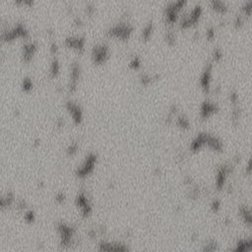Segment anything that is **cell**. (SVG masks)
<instances>
[{
	"label": "cell",
	"instance_id": "6da1fadb",
	"mask_svg": "<svg viewBox=\"0 0 252 252\" xmlns=\"http://www.w3.org/2000/svg\"><path fill=\"white\" fill-rule=\"evenodd\" d=\"M132 31H133V27L130 24L123 22L113 25L112 27H110L108 31V35L110 36L119 37V39L122 40H127L130 36Z\"/></svg>",
	"mask_w": 252,
	"mask_h": 252
},
{
	"label": "cell",
	"instance_id": "7a4b0ae2",
	"mask_svg": "<svg viewBox=\"0 0 252 252\" xmlns=\"http://www.w3.org/2000/svg\"><path fill=\"white\" fill-rule=\"evenodd\" d=\"M109 46L104 42L97 43L92 48V58L93 61L96 63H104L106 59L109 58Z\"/></svg>",
	"mask_w": 252,
	"mask_h": 252
},
{
	"label": "cell",
	"instance_id": "3957f363",
	"mask_svg": "<svg viewBox=\"0 0 252 252\" xmlns=\"http://www.w3.org/2000/svg\"><path fill=\"white\" fill-rule=\"evenodd\" d=\"M80 75H81L80 63L77 61L72 62L70 67V78H69V84H68V89L70 92H74L76 90Z\"/></svg>",
	"mask_w": 252,
	"mask_h": 252
},
{
	"label": "cell",
	"instance_id": "277c9868",
	"mask_svg": "<svg viewBox=\"0 0 252 252\" xmlns=\"http://www.w3.org/2000/svg\"><path fill=\"white\" fill-rule=\"evenodd\" d=\"M66 109L70 113L72 119L75 123H81L83 119V110H82L80 104L73 102V100H67L66 102Z\"/></svg>",
	"mask_w": 252,
	"mask_h": 252
},
{
	"label": "cell",
	"instance_id": "5b68a950",
	"mask_svg": "<svg viewBox=\"0 0 252 252\" xmlns=\"http://www.w3.org/2000/svg\"><path fill=\"white\" fill-rule=\"evenodd\" d=\"M65 45L78 51H83L85 46V39L81 36H69L65 39Z\"/></svg>",
	"mask_w": 252,
	"mask_h": 252
},
{
	"label": "cell",
	"instance_id": "8992f818",
	"mask_svg": "<svg viewBox=\"0 0 252 252\" xmlns=\"http://www.w3.org/2000/svg\"><path fill=\"white\" fill-rule=\"evenodd\" d=\"M36 47H37V46H36V41H30L25 42L24 46H23V52H22L23 59L26 62L31 61V59L33 58V56L35 55V53L36 51Z\"/></svg>",
	"mask_w": 252,
	"mask_h": 252
},
{
	"label": "cell",
	"instance_id": "52a82bcc",
	"mask_svg": "<svg viewBox=\"0 0 252 252\" xmlns=\"http://www.w3.org/2000/svg\"><path fill=\"white\" fill-rule=\"evenodd\" d=\"M94 161H96V156L94 154L88 156L86 158V161L84 162L83 166H81L79 171H78V175H86L88 174L90 172L93 171V167L94 165Z\"/></svg>",
	"mask_w": 252,
	"mask_h": 252
},
{
	"label": "cell",
	"instance_id": "ba28073f",
	"mask_svg": "<svg viewBox=\"0 0 252 252\" xmlns=\"http://www.w3.org/2000/svg\"><path fill=\"white\" fill-rule=\"evenodd\" d=\"M59 71H60V63H59L58 58L54 56L49 66V76L54 78L59 74Z\"/></svg>",
	"mask_w": 252,
	"mask_h": 252
},
{
	"label": "cell",
	"instance_id": "9c48e42d",
	"mask_svg": "<svg viewBox=\"0 0 252 252\" xmlns=\"http://www.w3.org/2000/svg\"><path fill=\"white\" fill-rule=\"evenodd\" d=\"M217 109V106L214 104H210L208 102H204L203 103V105H202V109H201V113H202L203 116H208L209 114Z\"/></svg>",
	"mask_w": 252,
	"mask_h": 252
},
{
	"label": "cell",
	"instance_id": "30bf717a",
	"mask_svg": "<svg viewBox=\"0 0 252 252\" xmlns=\"http://www.w3.org/2000/svg\"><path fill=\"white\" fill-rule=\"evenodd\" d=\"M210 66L205 69V71L202 74L201 77V85L203 88H209V83H210V77H211V72H210Z\"/></svg>",
	"mask_w": 252,
	"mask_h": 252
},
{
	"label": "cell",
	"instance_id": "8fae6325",
	"mask_svg": "<svg viewBox=\"0 0 252 252\" xmlns=\"http://www.w3.org/2000/svg\"><path fill=\"white\" fill-rule=\"evenodd\" d=\"M153 32V24L152 23H148L146 26L144 27L143 31H142V37L144 40H148L149 37L151 36V34H152Z\"/></svg>",
	"mask_w": 252,
	"mask_h": 252
},
{
	"label": "cell",
	"instance_id": "7c38bea8",
	"mask_svg": "<svg viewBox=\"0 0 252 252\" xmlns=\"http://www.w3.org/2000/svg\"><path fill=\"white\" fill-rule=\"evenodd\" d=\"M33 86H34V83L32 79L30 77H25L22 81V89L25 91V92H29L33 89Z\"/></svg>",
	"mask_w": 252,
	"mask_h": 252
},
{
	"label": "cell",
	"instance_id": "4fadbf2b",
	"mask_svg": "<svg viewBox=\"0 0 252 252\" xmlns=\"http://www.w3.org/2000/svg\"><path fill=\"white\" fill-rule=\"evenodd\" d=\"M140 58L138 57V56H133V57L131 58V60L129 61V66L133 69H138L140 67Z\"/></svg>",
	"mask_w": 252,
	"mask_h": 252
},
{
	"label": "cell",
	"instance_id": "5bb4252c",
	"mask_svg": "<svg viewBox=\"0 0 252 252\" xmlns=\"http://www.w3.org/2000/svg\"><path fill=\"white\" fill-rule=\"evenodd\" d=\"M94 10H96V8H94V5L93 3L86 4V6H85V12H86L87 15L92 16L94 13Z\"/></svg>",
	"mask_w": 252,
	"mask_h": 252
},
{
	"label": "cell",
	"instance_id": "9a60e30c",
	"mask_svg": "<svg viewBox=\"0 0 252 252\" xmlns=\"http://www.w3.org/2000/svg\"><path fill=\"white\" fill-rule=\"evenodd\" d=\"M77 149H78V145H77V143H71V144L68 146V148H67V153H68L69 155H74L75 153L77 152Z\"/></svg>",
	"mask_w": 252,
	"mask_h": 252
},
{
	"label": "cell",
	"instance_id": "2e32d148",
	"mask_svg": "<svg viewBox=\"0 0 252 252\" xmlns=\"http://www.w3.org/2000/svg\"><path fill=\"white\" fill-rule=\"evenodd\" d=\"M49 50H50V52H51L53 55H56V54H57L58 50H59V46H58V45H57V42H56V41H52L51 43H50Z\"/></svg>",
	"mask_w": 252,
	"mask_h": 252
},
{
	"label": "cell",
	"instance_id": "e0dca14e",
	"mask_svg": "<svg viewBox=\"0 0 252 252\" xmlns=\"http://www.w3.org/2000/svg\"><path fill=\"white\" fill-rule=\"evenodd\" d=\"M74 24L76 25V26H81L82 24H83V20H82V18L79 17V16H76L74 18Z\"/></svg>",
	"mask_w": 252,
	"mask_h": 252
},
{
	"label": "cell",
	"instance_id": "ac0fdd59",
	"mask_svg": "<svg viewBox=\"0 0 252 252\" xmlns=\"http://www.w3.org/2000/svg\"><path fill=\"white\" fill-rule=\"evenodd\" d=\"M56 125H57L58 127H61V126H64V120H63L62 118H58L57 120H56Z\"/></svg>",
	"mask_w": 252,
	"mask_h": 252
},
{
	"label": "cell",
	"instance_id": "d6986e66",
	"mask_svg": "<svg viewBox=\"0 0 252 252\" xmlns=\"http://www.w3.org/2000/svg\"><path fill=\"white\" fill-rule=\"evenodd\" d=\"M56 200H57V201H62V200H64V194H62V193L58 194L57 196H56Z\"/></svg>",
	"mask_w": 252,
	"mask_h": 252
}]
</instances>
